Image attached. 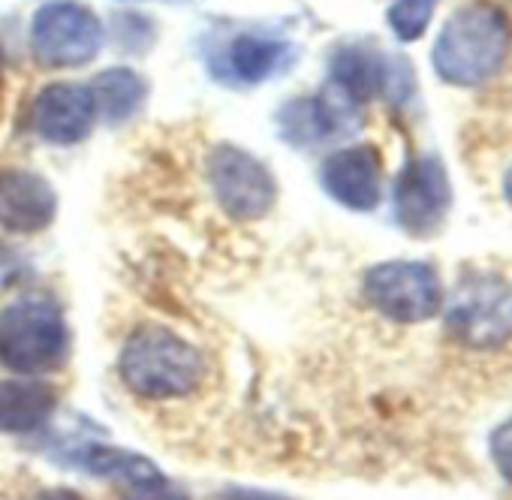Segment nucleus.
<instances>
[{"label": "nucleus", "instance_id": "obj_18", "mask_svg": "<svg viewBox=\"0 0 512 500\" xmlns=\"http://www.w3.org/2000/svg\"><path fill=\"white\" fill-rule=\"evenodd\" d=\"M434 10L437 0H395L386 13V22L401 43H416L428 31Z\"/></svg>", "mask_w": 512, "mask_h": 500}, {"label": "nucleus", "instance_id": "obj_13", "mask_svg": "<svg viewBox=\"0 0 512 500\" xmlns=\"http://www.w3.org/2000/svg\"><path fill=\"white\" fill-rule=\"evenodd\" d=\"M323 190L350 211H374L383 199V157L374 145H350L320 166Z\"/></svg>", "mask_w": 512, "mask_h": 500}, {"label": "nucleus", "instance_id": "obj_6", "mask_svg": "<svg viewBox=\"0 0 512 500\" xmlns=\"http://www.w3.org/2000/svg\"><path fill=\"white\" fill-rule=\"evenodd\" d=\"M365 302L392 323H425L443 311V287L425 263H380L365 272Z\"/></svg>", "mask_w": 512, "mask_h": 500}, {"label": "nucleus", "instance_id": "obj_15", "mask_svg": "<svg viewBox=\"0 0 512 500\" xmlns=\"http://www.w3.org/2000/svg\"><path fill=\"white\" fill-rule=\"evenodd\" d=\"M58 461L67 464V467H73V470H82L88 476L124 482V488L160 473L151 458H145L139 452H130V449L94 443V440H85V443H76V446H64L58 452Z\"/></svg>", "mask_w": 512, "mask_h": 500}, {"label": "nucleus", "instance_id": "obj_16", "mask_svg": "<svg viewBox=\"0 0 512 500\" xmlns=\"http://www.w3.org/2000/svg\"><path fill=\"white\" fill-rule=\"evenodd\" d=\"M58 407V392L46 380H7L0 383V431L34 434Z\"/></svg>", "mask_w": 512, "mask_h": 500}, {"label": "nucleus", "instance_id": "obj_21", "mask_svg": "<svg viewBox=\"0 0 512 500\" xmlns=\"http://www.w3.org/2000/svg\"><path fill=\"white\" fill-rule=\"evenodd\" d=\"M220 500H290V497H284V494H278V491H263V488H241V485H235V488H226Z\"/></svg>", "mask_w": 512, "mask_h": 500}, {"label": "nucleus", "instance_id": "obj_12", "mask_svg": "<svg viewBox=\"0 0 512 500\" xmlns=\"http://www.w3.org/2000/svg\"><path fill=\"white\" fill-rule=\"evenodd\" d=\"M97 124V106L88 85H46L31 106V127L49 145H79Z\"/></svg>", "mask_w": 512, "mask_h": 500}, {"label": "nucleus", "instance_id": "obj_23", "mask_svg": "<svg viewBox=\"0 0 512 500\" xmlns=\"http://www.w3.org/2000/svg\"><path fill=\"white\" fill-rule=\"evenodd\" d=\"M503 196H506L509 205H512V166L506 169V178H503Z\"/></svg>", "mask_w": 512, "mask_h": 500}, {"label": "nucleus", "instance_id": "obj_7", "mask_svg": "<svg viewBox=\"0 0 512 500\" xmlns=\"http://www.w3.org/2000/svg\"><path fill=\"white\" fill-rule=\"evenodd\" d=\"M208 184L232 220H260L278 199L275 175L253 154L226 142L208 154Z\"/></svg>", "mask_w": 512, "mask_h": 500}, {"label": "nucleus", "instance_id": "obj_14", "mask_svg": "<svg viewBox=\"0 0 512 500\" xmlns=\"http://www.w3.org/2000/svg\"><path fill=\"white\" fill-rule=\"evenodd\" d=\"M58 211L55 187L31 169H0V226L7 232H43Z\"/></svg>", "mask_w": 512, "mask_h": 500}, {"label": "nucleus", "instance_id": "obj_1", "mask_svg": "<svg viewBox=\"0 0 512 500\" xmlns=\"http://www.w3.org/2000/svg\"><path fill=\"white\" fill-rule=\"evenodd\" d=\"M512 55V22L488 0H473L455 10L443 25L431 64L434 73L455 88H479L491 82Z\"/></svg>", "mask_w": 512, "mask_h": 500}, {"label": "nucleus", "instance_id": "obj_9", "mask_svg": "<svg viewBox=\"0 0 512 500\" xmlns=\"http://www.w3.org/2000/svg\"><path fill=\"white\" fill-rule=\"evenodd\" d=\"M452 205V184L446 175V166L434 154H419L410 157L392 190V214L395 223L416 238L434 235Z\"/></svg>", "mask_w": 512, "mask_h": 500}, {"label": "nucleus", "instance_id": "obj_10", "mask_svg": "<svg viewBox=\"0 0 512 500\" xmlns=\"http://www.w3.org/2000/svg\"><path fill=\"white\" fill-rule=\"evenodd\" d=\"M359 127H362V106H356L347 94H341L329 82L320 94L290 100L278 112V130L296 148H317L332 139H344Z\"/></svg>", "mask_w": 512, "mask_h": 500}, {"label": "nucleus", "instance_id": "obj_3", "mask_svg": "<svg viewBox=\"0 0 512 500\" xmlns=\"http://www.w3.org/2000/svg\"><path fill=\"white\" fill-rule=\"evenodd\" d=\"M70 326L49 296H22L0 311V365L16 374H49L70 359Z\"/></svg>", "mask_w": 512, "mask_h": 500}, {"label": "nucleus", "instance_id": "obj_11", "mask_svg": "<svg viewBox=\"0 0 512 500\" xmlns=\"http://www.w3.org/2000/svg\"><path fill=\"white\" fill-rule=\"evenodd\" d=\"M296 61V43L269 31H238L220 46V61H211V70L229 85L250 88L287 73Z\"/></svg>", "mask_w": 512, "mask_h": 500}, {"label": "nucleus", "instance_id": "obj_8", "mask_svg": "<svg viewBox=\"0 0 512 500\" xmlns=\"http://www.w3.org/2000/svg\"><path fill=\"white\" fill-rule=\"evenodd\" d=\"M329 85L347 94L356 106H365L374 97L401 103L413 94V73L401 58L383 55L368 43H347L329 58Z\"/></svg>", "mask_w": 512, "mask_h": 500}, {"label": "nucleus", "instance_id": "obj_24", "mask_svg": "<svg viewBox=\"0 0 512 500\" xmlns=\"http://www.w3.org/2000/svg\"><path fill=\"white\" fill-rule=\"evenodd\" d=\"M0 94H4V49H0Z\"/></svg>", "mask_w": 512, "mask_h": 500}, {"label": "nucleus", "instance_id": "obj_17", "mask_svg": "<svg viewBox=\"0 0 512 500\" xmlns=\"http://www.w3.org/2000/svg\"><path fill=\"white\" fill-rule=\"evenodd\" d=\"M88 88L97 106V121L103 118L106 124H124L136 118L148 100V82L127 67H112L97 73Z\"/></svg>", "mask_w": 512, "mask_h": 500}, {"label": "nucleus", "instance_id": "obj_19", "mask_svg": "<svg viewBox=\"0 0 512 500\" xmlns=\"http://www.w3.org/2000/svg\"><path fill=\"white\" fill-rule=\"evenodd\" d=\"M121 500H190V497H187V491L181 485H175L172 479H166L163 473H157L151 479H142L136 485H127Z\"/></svg>", "mask_w": 512, "mask_h": 500}, {"label": "nucleus", "instance_id": "obj_4", "mask_svg": "<svg viewBox=\"0 0 512 500\" xmlns=\"http://www.w3.org/2000/svg\"><path fill=\"white\" fill-rule=\"evenodd\" d=\"M446 332L467 350H497L512 338V290L491 272H470L458 281Z\"/></svg>", "mask_w": 512, "mask_h": 500}, {"label": "nucleus", "instance_id": "obj_22", "mask_svg": "<svg viewBox=\"0 0 512 500\" xmlns=\"http://www.w3.org/2000/svg\"><path fill=\"white\" fill-rule=\"evenodd\" d=\"M31 500H88V497L79 494V491H73V488H43Z\"/></svg>", "mask_w": 512, "mask_h": 500}, {"label": "nucleus", "instance_id": "obj_20", "mask_svg": "<svg viewBox=\"0 0 512 500\" xmlns=\"http://www.w3.org/2000/svg\"><path fill=\"white\" fill-rule=\"evenodd\" d=\"M488 449H491V461H494L497 473L512 485V416L494 428Z\"/></svg>", "mask_w": 512, "mask_h": 500}, {"label": "nucleus", "instance_id": "obj_5", "mask_svg": "<svg viewBox=\"0 0 512 500\" xmlns=\"http://www.w3.org/2000/svg\"><path fill=\"white\" fill-rule=\"evenodd\" d=\"M103 22L79 0H49L31 19V52L46 70L91 64L103 49Z\"/></svg>", "mask_w": 512, "mask_h": 500}, {"label": "nucleus", "instance_id": "obj_2", "mask_svg": "<svg viewBox=\"0 0 512 500\" xmlns=\"http://www.w3.org/2000/svg\"><path fill=\"white\" fill-rule=\"evenodd\" d=\"M124 386L145 401H178L193 395L205 380L202 353L169 329L145 326L124 344Z\"/></svg>", "mask_w": 512, "mask_h": 500}]
</instances>
